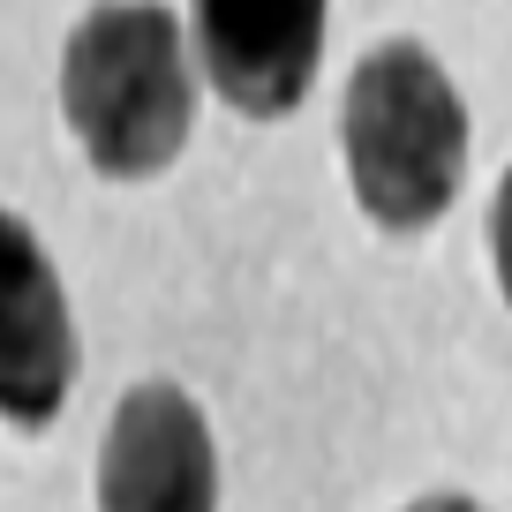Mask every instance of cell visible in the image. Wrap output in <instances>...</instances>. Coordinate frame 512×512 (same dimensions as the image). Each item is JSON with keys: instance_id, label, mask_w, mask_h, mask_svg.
Returning <instances> with one entry per match:
<instances>
[{"instance_id": "obj_2", "label": "cell", "mask_w": 512, "mask_h": 512, "mask_svg": "<svg viewBox=\"0 0 512 512\" xmlns=\"http://www.w3.org/2000/svg\"><path fill=\"white\" fill-rule=\"evenodd\" d=\"M347 189L384 234H430L467 181V106L445 61L415 38L377 46L339 106Z\"/></svg>"}, {"instance_id": "obj_4", "label": "cell", "mask_w": 512, "mask_h": 512, "mask_svg": "<svg viewBox=\"0 0 512 512\" xmlns=\"http://www.w3.org/2000/svg\"><path fill=\"white\" fill-rule=\"evenodd\" d=\"M98 512H219V445L181 384H136L106 415Z\"/></svg>"}, {"instance_id": "obj_1", "label": "cell", "mask_w": 512, "mask_h": 512, "mask_svg": "<svg viewBox=\"0 0 512 512\" xmlns=\"http://www.w3.org/2000/svg\"><path fill=\"white\" fill-rule=\"evenodd\" d=\"M196 91H204L196 46L181 38V16L159 0H98L68 31L61 113L91 174L106 181L166 174L196 128Z\"/></svg>"}, {"instance_id": "obj_3", "label": "cell", "mask_w": 512, "mask_h": 512, "mask_svg": "<svg viewBox=\"0 0 512 512\" xmlns=\"http://www.w3.org/2000/svg\"><path fill=\"white\" fill-rule=\"evenodd\" d=\"M332 0H189L204 83L249 121H287L324 68Z\"/></svg>"}, {"instance_id": "obj_7", "label": "cell", "mask_w": 512, "mask_h": 512, "mask_svg": "<svg viewBox=\"0 0 512 512\" xmlns=\"http://www.w3.org/2000/svg\"><path fill=\"white\" fill-rule=\"evenodd\" d=\"M407 512H482L475 497H460V490H430V497H415Z\"/></svg>"}, {"instance_id": "obj_5", "label": "cell", "mask_w": 512, "mask_h": 512, "mask_svg": "<svg viewBox=\"0 0 512 512\" xmlns=\"http://www.w3.org/2000/svg\"><path fill=\"white\" fill-rule=\"evenodd\" d=\"M76 392V317L46 241L0 211V422L53 430Z\"/></svg>"}, {"instance_id": "obj_6", "label": "cell", "mask_w": 512, "mask_h": 512, "mask_svg": "<svg viewBox=\"0 0 512 512\" xmlns=\"http://www.w3.org/2000/svg\"><path fill=\"white\" fill-rule=\"evenodd\" d=\"M490 264H497V294L512 309V166L497 181V204H490Z\"/></svg>"}]
</instances>
